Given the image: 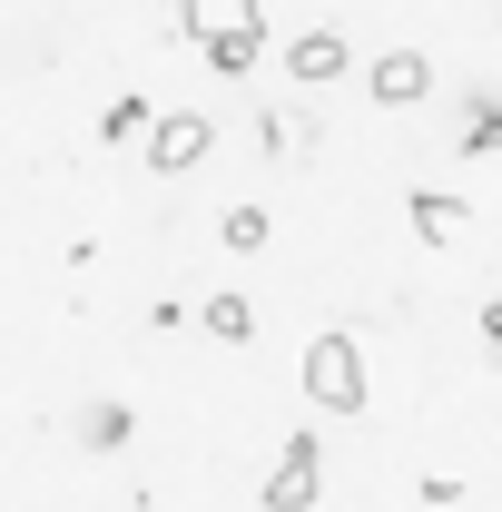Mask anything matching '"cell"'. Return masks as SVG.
<instances>
[{"label":"cell","mask_w":502,"mask_h":512,"mask_svg":"<svg viewBox=\"0 0 502 512\" xmlns=\"http://www.w3.org/2000/svg\"><path fill=\"white\" fill-rule=\"evenodd\" d=\"M197 158H207V119H197V109H168V119L148 128V168H158V178H188Z\"/></svg>","instance_id":"3"},{"label":"cell","mask_w":502,"mask_h":512,"mask_svg":"<svg viewBox=\"0 0 502 512\" xmlns=\"http://www.w3.org/2000/svg\"><path fill=\"white\" fill-rule=\"evenodd\" d=\"M227 247H237V256L266 247V207H227Z\"/></svg>","instance_id":"13"},{"label":"cell","mask_w":502,"mask_h":512,"mask_svg":"<svg viewBox=\"0 0 502 512\" xmlns=\"http://www.w3.org/2000/svg\"><path fill=\"white\" fill-rule=\"evenodd\" d=\"M227 30H256V0H188V40H227Z\"/></svg>","instance_id":"7"},{"label":"cell","mask_w":502,"mask_h":512,"mask_svg":"<svg viewBox=\"0 0 502 512\" xmlns=\"http://www.w3.org/2000/svg\"><path fill=\"white\" fill-rule=\"evenodd\" d=\"M79 444H89V453H119L128 444V404H89V414H79Z\"/></svg>","instance_id":"10"},{"label":"cell","mask_w":502,"mask_h":512,"mask_svg":"<svg viewBox=\"0 0 502 512\" xmlns=\"http://www.w3.org/2000/svg\"><path fill=\"white\" fill-rule=\"evenodd\" d=\"M158 10H178V20H188V0H158Z\"/></svg>","instance_id":"15"},{"label":"cell","mask_w":502,"mask_h":512,"mask_svg":"<svg viewBox=\"0 0 502 512\" xmlns=\"http://www.w3.org/2000/svg\"><path fill=\"white\" fill-rule=\"evenodd\" d=\"M483 335H493V355H502V296H493V306H483Z\"/></svg>","instance_id":"14"},{"label":"cell","mask_w":502,"mask_h":512,"mask_svg":"<svg viewBox=\"0 0 502 512\" xmlns=\"http://www.w3.org/2000/svg\"><path fill=\"white\" fill-rule=\"evenodd\" d=\"M355 69V50H345V30H306L296 50H286V79H306V89H325V79H345Z\"/></svg>","instance_id":"4"},{"label":"cell","mask_w":502,"mask_h":512,"mask_svg":"<svg viewBox=\"0 0 502 512\" xmlns=\"http://www.w3.org/2000/svg\"><path fill=\"white\" fill-rule=\"evenodd\" d=\"M197 50H207V69H217V79H237V69L266 60V20H256V30H227V40H197Z\"/></svg>","instance_id":"8"},{"label":"cell","mask_w":502,"mask_h":512,"mask_svg":"<svg viewBox=\"0 0 502 512\" xmlns=\"http://www.w3.org/2000/svg\"><path fill=\"white\" fill-rule=\"evenodd\" d=\"M197 325H207L217 345H247V335H256V306H247V296H207V306H197Z\"/></svg>","instance_id":"9"},{"label":"cell","mask_w":502,"mask_h":512,"mask_svg":"<svg viewBox=\"0 0 502 512\" xmlns=\"http://www.w3.org/2000/svg\"><path fill=\"white\" fill-rule=\"evenodd\" d=\"M404 217H414V237H424V247H453V237H463V197H453V188H414Z\"/></svg>","instance_id":"6"},{"label":"cell","mask_w":502,"mask_h":512,"mask_svg":"<svg viewBox=\"0 0 502 512\" xmlns=\"http://www.w3.org/2000/svg\"><path fill=\"white\" fill-rule=\"evenodd\" d=\"M463 148H473V158L502 148V109H493V99H483V109H463Z\"/></svg>","instance_id":"12"},{"label":"cell","mask_w":502,"mask_h":512,"mask_svg":"<svg viewBox=\"0 0 502 512\" xmlns=\"http://www.w3.org/2000/svg\"><path fill=\"white\" fill-rule=\"evenodd\" d=\"M306 404L315 414H365V355H355V335H315L306 345Z\"/></svg>","instance_id":"1"},{"label":"cell","mask_w":502,"mask_h":512,"mask_svg":"<svg viewBox=\"0 0 502 512\" xmlns=\"http://www.w3.org/2000/svg\"><path fill=\"white\" fill-rule=\"evenodd\" d=\"M148 99H109V119H99V138H148Z\"/></svg>","instance_id":"11"},{"label":"cell","mask_w":502,"mask_h":512,"mask_svg":"<svg viewBox=\"0 0 502 512\" xmlns=\"http://www.w3.org/2000/svg\"><path fill=\"white\" fill-rule=\"evenodd\" d=\"M315 483H325V453H315V434H296V444L266 463V493L256 503L266 512H315Z\"/></svg>","instance_id":"2"},{"label":"cell","mask_w":502,"mask_h":512,"mask_svg":"<svg viewBox=\"0 0 502 512\" xmlns=\"http://www.w3.org/2000/svg\"><path fill=\"white\" fill-rule=\"evenodd\" d=\"M424 89H434V60H424V50H384L375 60V99L384 109H414Z\"/></svg>","instance_id":"5"}]
</instances>
